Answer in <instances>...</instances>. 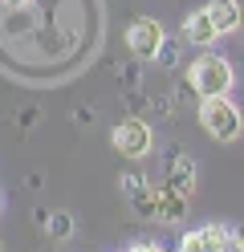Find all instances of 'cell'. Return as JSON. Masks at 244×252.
<instances>
[{
	"mask_svg": "<svg viewBox=\"0 0 244 252\" xmlns=\"http://www.w3.org/2000/svg\"><path fill=\"white\" fill-rule=\"evenodd\" d=\"M216 37H220V29L211 25L208 8H195L191 17L183 21V41L187 45H216Z\"/></svg>",
	"mask_w": 244,
	"mask_h": 252,
	"instance_id": "obj_9",
	"label": "cell"
},
{
	"mask_svg": "<svg viewBox=\"0 0 244 252\" xmlns=\"http://www.w3.org/2000/svg\"><path fill=\"white\" fill-rule=\"evenodd\" d=\"M163 41H167V33H163V25L155 17H135L126 25V49L135 53L139 61H155Z\"/></svg>",
	"mask_w": 244,
	"mask_h": 252,
	"instance_id": "obj_4",
	"label": "cell"
},
{
	"mask_svg": "<svg viewBox=\"0 0 244 252\" xmlns=\"http://www.w3.org/2000/svg\"><path fill=\"white\" fill-rule=\"evenodd\" d=\"M0 208H4V191H0Z\"/></svg>",
	"mask_w": 244,
	"mask_h": 252,
	"instance_id": "obj_18",
	"label": "cell"
},
{
	"mask_svg": "<svg viewBox=\"0 0 244 252\" xmlns=\"http://www.w3.org/2000/svg\"><path fill=\"white\" fill-rule=\"evenodd\" d=\"M224 244H228L224 224H200V228L183 232V240H179L175 252H224Z\"/></svg>",
	"mask_w": 244,
	"mask_h": 252,
	"instance_id": "obj_6",
	"label": "cell"
},
{
	"mask_svg": "<svg viewBox=\"0 0 244 252\" xmlns=\"http://www.w3.org/2000/svg\"><path fill=\"white\" fill-rule=\"evenodd\" d=\"M155 65H163V69H175V65H179V45H175L171 37L159 45V53H155Z\"/></svg>",
	"mask_w": 244,
	"mask_h": 252,
	"instance_id": "obj_12",
	"label": "cell"
},
{
	"mask_svg": "<svg viewBox=\"0 0 244 252\" xmlns=\"http://www.w3.org/2000/svg\"><path fill=\"white\" fill-rule=\"evenodd\" d=\"M118 73L126 77V82H122V86H139V57H135V65H122Z\"/></svg>",
	"mask_w": 244,
	"mask_h": 252,
	"instance_id": "obj_13",
	"label": "cell"
},
{
	"mask_svg": "<svg viewBox=\"0 0 244 252\" xmlns=\"http://www.w3.org/2000/svg\"><path fill=\"white\" fill-rule=\"evenodd\" d=\"M200 126L216 138V143H236L244 134V114L240 106L228 98V94H216V98H200Z\"/></svg>",
	"mask_w": 244,
	"mask_h": 252,
	"instance_id": "obj_2",
	"label": "cell"
},
{
	"mask_svg": "<svg viewBox=\"0 0 244 252\" xmlns=\"http://www.w3.org/2000/svg\"><path fill=\"white\" fill-rule=\"evenodd\" d=\"M110 143H114V151L122 159H146L155 151V134H151V126L142 118H122V122H114Z\"/></svg>",
	"mask_w": 244,
	"mask_h": 252,
	"instance_id": "obj_3",
	"label": "cell"
},
{
	"mask_svg": "<svg viewBox=\"0 0 244 252\" xmlns=\"http://www.w3.org/2000/svg\"><path fill=\"white\" fill-rule=\"evenodd\" d=\"M236 86V69L232 61L220 53H200L187 65V90L195 98H216V94H232Z\"/></svg>",
	"mask_w": 244,
	"mask_h": 252,
	"instance_id": "obj_1",
	"label": "cell"
},
{
	"mask_svg": "<svg viewBox=\"0 0 244 252\" xmlns=\"http://www.w3.org/2000/svg\"><path fill=\"white\" fill-rule=\"evenodd\" d=\"M167 187H175V191H183V195L195 191V159H191V155L175 151L167 159Z\"/></svg>",
	"mask_w": 244,
	"mask_h": 252,
	"instance_id": "obj_7",
	"label": "cell"
},
{
	"mask_svg": "<svg viewBox=\"0 0 244 252\" xmlns=\"http://www.w3.org/2000/svg\"><path fill=\"white\" fill-rule=\"evenodd\" d=\"M118 191L130 199V208H135L139 216H159V187L146 179V175H139V171H126V175H118Z\"/></svg>",
	"mask_w": 244,
	"mask_h": 252,
	"instance_id": "obj_5",
	"label": "cell"
},
{
	"mask_svg": "<svg viewBox=\"0 0 244 252\" xmlns=\"http://www.w3.org/2000/svg\"><path fill=\"white\" fill-rule=\"evenodd\" d=\"M33 224L45 232V224H49V208H37V212H33Z\"/></svg>",
	"mask_w": 244,
	"mask_h": 252,
	"instance_id": "obj_15",
	"label": "cell"
},
{
	"mask_svg": "<svg viewBox=\"0 0 244 252\" xmlns=\"http://www.w3.org/2000/svg\"><path fill=\"white\" fill-rule=\"evenodd\" d=\"M224 252H244V244H232V240H228V244H224Z\"/></svg>",
	"mask_w": 244,
	"mask_h": 252,
	"instance_id": "obj_17",
	"label": "cell"
},
{
	"mask_svg": "<svg viewBox=\"0 0 244 252\" xmlns=\"http://www.w3.org/2000/svg\"><path fill=\"white\" fill-rule=\"evenodd\" d=\"M0 4H4V8H25L29 0H0Z\"/></svg>",
	"mask_w": 244,
	"mask_h": 252,
	"instance_id": "obj_16",
	"label": "cell"
},
{
	"mask_svg": "<svg viewBox=\"0 0 244 252\" xmlns=\"http://www.w3.org/2000/svg\"><path fill=\"white\" fill-rule=\"evenodd\" d=\"M0 252H4V244H0Z\"/></svg>",
	"mask_w": 244,
	"mask_h": 252,
	"instance_id": "obj_19",
	"label": "cell"
},
{
	"mask_svg": "<svg viewBox=\"0 0 244 252\" xmlns=\"http://www.w3.org/2000/svg\"><path fill=\"white\" fill-rule=\"evenodd\" d=\"M204 8H208L211 25L220 29V37L236 33V29H240V21H244V12H240V0H208Z\"/></svg>",
	"mask_w": 244,
	"mask_h": 252,
	"instance_id": "obj_8",
	"label": "cell"
},
{
	"mask_svg": "<svg viewBox=\"0 0 244 252\" xmlns=\"http://www.w3.org/2000/svg\"><path fill=\"white\" fill-rule=\"evenodd\" d=\"M224 228H228V240H232V244H244V224L232 220V224H224Z\"/></svg>",
	"mask_w": 244,
	"mask_h": 252,
	"instance_id": "obj_14",
	"label": "cell"
},
{
	"mask_svg": "<svg viewBox=\"0 0 244 252\" xmlns=\"http://www.w3.org/2000/svg\"><path fill=\"white\" fill-rule=\"evenodd\" d=\"M155 220H163V224H183L187 220V195L163 183L159 187V216Z\"/></svg>",
	"mask_w": 244,
	"mask_h": 252,
	"instance_id": "obj_10",
	"label": "cell"
},
{
	"mask_svg": "<svg viewBox=\"0 0 244 252\" xmlns=\"http://www.w3.org/2000/svg\"><path fill=\"white\" fill-rule=\"evenodd\" d=\"M73 232H77V220L73 212H49V224H45V236L49 240H73Z\"/></svg>",
	"mask_w": 244,
	"mask_h": 252,
	"instance_id": "obj_11",
	"label": "cell"
}]
</instances>
